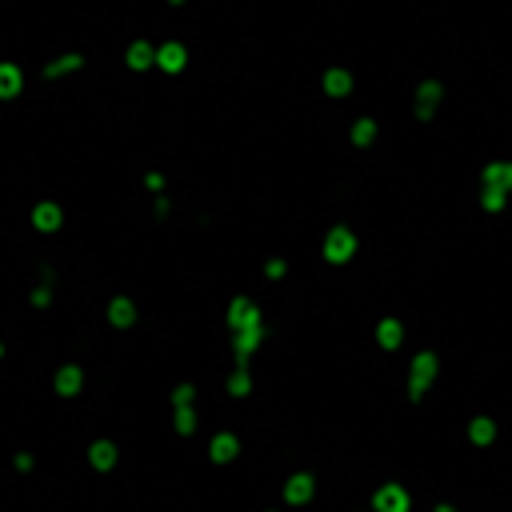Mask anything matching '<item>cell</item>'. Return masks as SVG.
Returning a JSON list of instances; mask_svg holds the SVG:
<instances>
[{"mask_svg": "<svg viewBox=\"0 0 512 512\" xmlns=\"http://www.w3.org/2000/svg\"><path fill=\"white\" fill-rule=\"evenodd\" d=\"M92 461L101 464V468H109V464H112V448H109V444H96V452H92Z\"/></svg>", "mask_w": 512, "mask_h": 512, "instance_id": "5", "label": "cell"}, {"mask_svg": "<svg viewBox=\"0 0 512 512\" xmlns=\"http://www.w3.org/2000/svg\"><path fill=\"white\" fill-rule=\"evenodd\" d=\"M284 496H288L292 504H304L312 501V476H292L288 488H284Z\"/></svg>", "mask_w": 512, "mask_h": 512, "instance_id": "2", "label": "cell"}, {"mask_svg": "<svg viewBox=\"0 0 512 512\" xmlns=\"http://www.w3.org/2000/svg\"><path fill=\"white\" fill-rule=\"evenodd\" d=\"M472 441H476V444H488V441H492V421H476V424H472Z\"/></svg>", "mask_w": 512, "mask_h": 512, "instance_id": "4", "label": "cell"}, {"mask_svg": "<svg viewBox=\"0 0 512 512\" xmlns=\"http://www.w3.org/2000/svg\"><path fill=\"white\" fill-rule=\"evenodd\" d=\"M232 456H236V441L232 436H221L212 444V461H232Z\"/></svg>", "mask_w": 512, "mask_h": 512, "instance_id": "3", "label": "cell"}, {"mask_svg": "<svg viewBox=\"0 0 512 512\" xmlns=\"http://www.w3.org/2000/svg\"><path fill=\"white\" fill-rule=\"evenodd\" d=\"M372 508L376 512H408V492L401 484H384L376 496H372Z\"/></svg>", "mask_w": 512, "mask_h": 512, "instance_id": "1", "label": "cell"}, {"mask_svg": "<svg viewBox=\"0 0 512 512\" xmlns=\"http://www.w3.org/2000/svg\"><path fill=\"white\" fill-rule=\"evenodd\" d=\"M436 512H456V508H448V504H441V508H436Z\"/></svg>", "mask_w": 512, "mask_h": 512, "instance_id": "6", "label": "cell"}]
</instances>
